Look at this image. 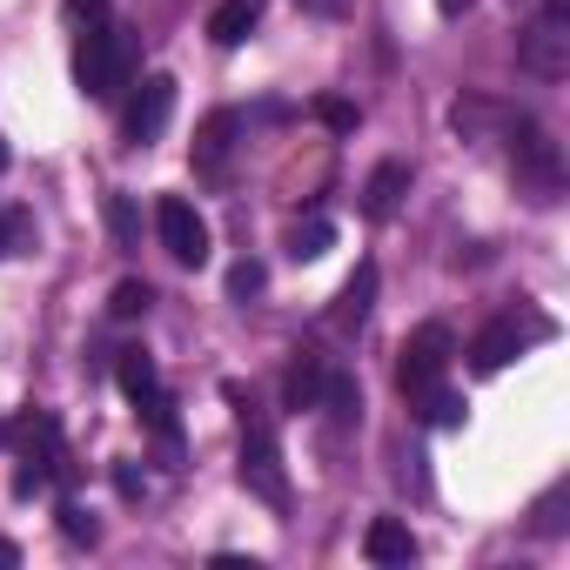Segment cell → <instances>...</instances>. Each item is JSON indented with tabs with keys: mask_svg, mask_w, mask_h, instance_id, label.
I'll list each match as a JSON object with an SVG mask.
<instances>
[{
	"mask_svg": "<svg viewBox=\"0 0 570 570\" xmlns=\"http://www.w3.org/2000/svg\"><path fill=\"white\" fill-rule=\"evenodd\" d=\"M0 443H8V423H0Z\"/></svg>",
	"mask_w": 570,
	"mask_h": 570,
	"instance_id": "obj_34",
	"label": "cell"
},
{
	"mask_svg": "<svg viewBox=\"0 0 570 570\" xmlns=\"http://www.w3.org/2000/svg\"><path fill=\"white\" fill-rule=\"evenodd\" d=\"M235 135H242V115H235V108H215V115L195 128V168H208V175H215V168L228 161Z\"/></svg>",
	"mask_w": 570,
	"mask_h": 570,
	"instance_id": "obj_11",
	"label": "cell"
},
{
	"mask_svg": "<svg viewBox=\"0 0 570 570\" xmlns=\"http://www.w3.org/2000/svg\"><path fill=\"white\" fill-rule=\"evenodd\" d=\"M403 195H410V161H383V168L363 181V215H370V222H390V215L403 208Z\"/></svg>",
	"mask_w": 570,
	"mask_h": 570,
	"instance_id": "obj_10",
	"label": "cell"
},
{
	"mask_svg": "<svg viewBox=\"0 0 570 570\" xmlns=\"http://www.w3.org/2000/svg\"><path fill=\"white\" fill-rule=\"evenodd\" d=\"M68 28H95V21H108V0H68Z\"/></svg>",
	"mask_w": 570,
	"mask_h": 570,
	"instance_id": "obj_29",
	"label": "cell"
},
{
	"mask_svg": "<svg viewBox=\"0 0 570 570\" xmlns=\"http://www.w3.org/2000/svg\"><path fill=\"white\" fill-rule=\"evenodd\" d=\"M128 75H135V35L121 21H95L81 35V48H75V88L88 101H108Z\"/></svg>",
	"mask_w": 570,
	"mask_h": 570,
	"instance_id": "obj_2",
	"label": "cell"
},
{
	"mask_svg": "<svg viewBox=\"0 0 570 570\" xmlns=\"http://www.w3.org/2000/svg\"><path fill=\"white\" fill-rule=\"evenodd\" d=\"M296 8H303V14H316V21H343L356 0H296Z\"/></svg>",
	"mask_w": 570,
	"mask_h": 570,
	"instance_id": "obj_31",
	"label": "cell"
},
{
	"mask_svg": "<svg viewBox=\"0 0 570 570\" xmlns=\"http://www.w3.org/2000/svg\"><path fill=\"white\" fill-rule=\"evenodd\" d=\"M376 282H383L376 262H356V275L343 282V296L330 303V330H336V336H356V330L370 323V309H376Z\"/></svg>",
	"mask_w": 570,
	"mask_h": 570,
	"instance_id": "obj_8",
	"label": "cell"
},
{
	"mask_svg": "<svg viewBox=\"0 0 570 570\" xmlns=\"http://www.w3.org/2000/svg\"><path fill=\"white\" fill-rule=\"evenodd\" d=\"M517 68L537 81H563L570 75V14H537L517 35Z\"/></svg>",
	"mask_w": 570,
	"mask_h": 570,
	"instance_id": "obj_5",
	"label": "cell"
},
{
	"mask_svg": "<svg viewBox=\"0 0 570 570\" xmlns=\"http://www.w3.org/2000/svg\"><path fill=\"white\" fill-rule=\"evenodd\" d=\"M563 523H570V517H563V490H550V497L537 503V537H563Z\"/></svg>",
	"mask_w": 570,
	"mask_h": 570,
	"instance_id": "obj_27",
	"label": "cell"
},
{
	"mask_svg": "<svg viewBox=\"0 0 570 570\" xmlns=\"http://www.w3.org/2000/svg\"><path fill=\"white\" fill-rule=\"evenodd\" d=\"M262 8H268V0H222V8L208 14V41H215V48H242V41L255 35Z\"/></svg>",
	"mask_w": 570,
	"mask_h": 570,
	"instance_id": "obj_13",
	"label": "cell"
},
{
	"mask_svg": "<svg viewBox=\"0 0 570 570\" xmlns=\"http://www.w3.org/2000/svg\"><path fill=\"white\" fill-rule=\"evenodd\" d=\"M55 517H61V537H68V543H95V537H101V523H95L81 503H61Z\"/></svg>",
	"mask_w": 570,
	"mask_h": 570,
	"instance_id": "obj_25",
	"label": "cell"
},
{
	"mask_svg": "<svg viewBox=\"0 0 570 570\" xmlns=\"http://www.w3.org/2000/svg\"><path fill=\"white\" fill-rule=\"evenodd\" d=\"M503 141H510V168L530 188V202H557L563 195V148H557V135L543 121H530V115H510Z\"/></svg>",
	"mask_w": 570,
	"mask_h": 570,
	"instance_id": "obj_3",
	"label": "cell"
},
{
	"mask_svg": "<svg viewBox=\"0 0 570 570\" xmlns=\"http://www.w3.org/2000/svg\"><path fill=\"white\" fill-rule=\"evenodd\" d=\"M108 235H115V248H141V208H135V195H108Z\"/></svg>",
	"mask_w": 570,
	"mask_h": 570,
	"instance_id": "obj_18",
	"label": "cell"
},
{
	"mask_svg": "<svg viewBox=\"0 0 570 570\" xmlns=\"http://www.w3.org/2000/svg\"><path fill=\"white\" fill-rule=\"evenodd\" d=\"M262 289H268V268H262L255 255H242V262L228 268V296H235V303H248V296H262Z\"/></svg>",
	"mask_w": 570,
	"mask_h": 570,
	"instance_id": "obj_24",
	"label": "cell"
},
{
	"mask_svg": "<svg viewBox=\"0 0 570 570\" xmlns=\"http://www.w3.org/2000/svg\"><path fill=\"white\" fill-rule=\"evenodd\" d=\"M416 410H423V423H430V430H456V423H463V410H470V403H463V396H456V390H443V383H436V390H430V396H423V403H416Z\"/></svg>",
	"mask_w": 570,
	"mask_h": 570,
	"instance_id": "obj_22",
	"label": "cell"
},
{
	"mask_svg": "<svg viewBox=\"0 0 570 570\" xmlns=\"http://www.w3.org/2000/svg\"><path fill=\"white\" fill-rule=\"evenodd\" d=\"M155 235H161V248H168L181 268H202V262H208V222H202V208H195L188 195H161V202H155Z\"/></svg>",
	"mask_w": 570,
	"mask_h": 570,
	"instance_id": "obj_6",
	"label": "cell"
},
{
	"mask_svg": "<svg viewBox=\"0 0 570 570\" xmlns=\"http://www.w3.org/2000/svg\"><path fill=\"white\" fill-rule=\"evenodd\" d=\"M115 490H121V497L135 503V497H148V476H141L135 463H115Z\"/></svg>",
	"mask_w": 570,
	"mask_h": 570,
	"instance_id": "obj_30",
	"label": "cell"
},
{
	"mask_svg": "<svg viewBox=\"0 0 570 570\" xmlns=\"http://www.w3.org/2000/svg\"><path fill=\"white\" fill-rule=\"evenodd\" d=\"M470 8H476V0H436V14H443V21H463Z\"/></svg>",
	"mask_w": 570,
	"mask_h": 570,
	"instance_id": "obj_32",
	"label": "cell"
},
{
	"mask_svg": "<svg viewBox=\"0 0 570 570\" xmlns=\"http://www.w3.org/2000/svg\"><path fill=\"white\" fill-rule=\"evenodd\" d=\"M363 557L370 563H416V537H410V523H396V517H376L370 530H363Z\"/></svg>",
	"mask_w": 570,
	"mask_h": 570,
	"instance_id": "obj_12",
	"label": "cell"
},
{
	"mask_svg": "<svg viewBox=\"0 0 570 570\" xmlns=\"http://www.w3.org/2000/svg\"><path fill=\"white\" fill-rule=\"evenodd\" d=\"M517 350H523V330H517V323L503 316V323H490V330H483V336L470 343V370H476V376H497V370H503V363H510Z\"/></svg>",
	"mask_w": 570,
	"mask_h": 570,
	"instance_id": "obj_14",
	"label": "cell"
},
{
	"mask_svg": "<svg viewBox=\"0 0 570 570\" xmlns=\"http://www.w3.org/2000/svg\"><path fill=\"white\" fill-rule=\"evenodd\" d=\"M168 115H175V75H148V81L135 88L128 115H121V141H128V148H148V141H161Z\"/></svg>",
	"mask_w": 570,
	"mask_h": 570,
	"instance_id": "obj_7",
	"label": "cell"
},
{
	"mask_svg": "<svg viewBox=\"0 0 570 570\" xmlns=\"http://www.w3.org/2000/svg\"><path fill=\"white\" fill-rule=\"evenodd\" d=\"M450 356H456V336H450L443 323H423V330L403 343V363H396V390H403L410 403H423V396L443 383Z\"/></svg>",
	"mask_w": 570,
	"mask_h": 570,
	"instance_id": "obj_4",
	"label": "cell"
},
{
	"mask_svg": "<svg viewBox=\"0 0 570 570\" xmlns=\"http://www.w3.org/2000/svg\"><path fill=\"white\" fill-rule=\"evenodd\" d=\"M148 309H155V289H148V282H135V275L115 282V296H108V316H115V323H135V316H148Z\"/></svg>",
	"mask_w": 570,
	"mask_h": 570,
	"instance_id": "obj_20",
	"label": "cell"
},
{
	"mask_svg": "<svg viewBox=\"0 0 570 570\" xmlns=\"http://www.w3.org/2000/svg\"><path fill=\"white\" fill-rule=\"evenodd\" d=\"M330 248H336V222H330V215H309V222L289 228V255H296V262H316V255H330Z\"/></svg>",
	"mask_w": 570,
	"mask_h": 570,
	"instance_id": "obj_16",
	"label": "cell"
},
{
	"mask_svg": "<svg viewBox=\"0 0 570 570\" xmlns=\"http://www.w3.org/2000/svg\"><path fill=\"white\" fill-rule=\"evenodd\" d=\"M450 128H456L463 141H497V135L510 128V108L490 101V95H456V101H450Z\"/></svg>",
	"mask_w": 570,
	"mask_h": 570,
	"instance_id": "obj_9",
	"label": "cell"
},
{
	"mask_svg": "<svg viewBox=\"0 0 570 570\" xmlns=\"http://www.w3.org/2000/svg\"><path fill=\"white\" fill-rule=\"evenodd\" d=\"M309 115H316L330 135H356V128H363V108H356V101H343V95H323Z\"/></svg>",
	"mask_w": 570,
	"mask_h": 570,
	"instance_id": "obj_23",
	"label": "cell"
},
{
	"mask_svg": "<svg viewBox=\"0 0 570 570\" xmlns=\"http://www.w3.org/2000/svg\"><path fill=\"white\" fill-rule=\"evenodd\" d=\"M28 235H35V222H28L21 208H0V255H14Z\"/></svg>",
	"mask_w": 570,
	"mask_h": 570,
	"instance_id": "obj_26",
	"label": "cell"
},
{
	"mask_svg": "<svg viewBox=\"0 0 570 570\" xmlns=\"http://www.w3.org/2000/svg\"><path fill=\"white\" fill-rule=\"evenodd\" d=\"M135 410H141V423H148V430H155V436H161V443L175 450V436H181V423H175V403H168V390L155 383L148 396H135Z\"/></svg>",
	"mask_w": 570,
	"mask_h": 570,
	"instance_id": "obj_19",
	"label": "cell"
},
{
	"mask_svg": "<svg viewBox=\"0 0 570 570\" xmlns=\"http://www.w3.org/2000/svg\"><path fill=\"white\" fill-rule=\"evenodd\" d=\"M48 483H55V476H48V470H41V463H35V456H28V463H21V470H14V497H41V490H48Z\"/></svg>",
	"mask_w": 570,
	"mask_h": 570,
	"instance_id": "obj_28",
	"label": "cell"
},
{
	"mask_svg": "<svg viewBox=\"0 0 570 570\" xmlns=\"http://www.w3.org/2000/svg\"><path fill=\"white\" fill-rule=\"evenodd\" d=\"M316 410H330L336 423H356V416H363V390H356V376L330 370V383H323V403H316Z\"/></svg>",
	"mask_w": 570,
	"mask_h": 570,
	"instance_id": "obj_17",
	"label": "cell"
},
{
	"mask_svg": "<svg viewBox=\"0 0 570 570\" xmlns=\"http://www.w3.org/2000/svg\"><path fill=\"white\" fill-rule=\"evenodd\" d=\"M228 396L242 403V450H235V476L248 497H262L268 510H289V463H282V443H275V423L228 383Z\"/></svg>",
	"mask_w": 570,
	"mask_h": 570,
	"instance_id": "obj_1",
	"label": "cell"
},
{
	"mask_svg": "<svg viewBox=\"0 0 570 570\" xmlns=\"http://www.w3.org/2000/svg\"><path fill=\"white\" fill-rule=\"evenodd\" d=\"M323 383H330L323 356H296L289 363V383H282V403H289V410H316L323 403Z\"/></svg>",
	"mask_w": 570,
	"mask_h": 570,
	"instance_id": "obj_15",
	"label": "cell"
},
{
	"mask_svg": "<svg viewBox=\"0 0 570 570\" xmlns=\"http://www.w3.org/2000/svg\"><path fill=\"white\" fill-rule=\"evenodd\" d=\"M115 383H121V390H128V403H135V396H148V390H155V363H148L141 350H121V356H115Z\"/></svg>",
	"mask_w": 570,
	"mask_h": 570,
	"instance_id": "obj_21",
	"label": "cell"
},
{
	"mask_svg": "<svg viewBox=\"0 0 570 570\" xmlns=\"http://www.w3.org/2000/svg\"><path fill=\"white\" fill-rule=\"evenodd\" d=\"M8 161H14V155H8V135H0V175H8Z\"/></svg>",
	"mask_w": 570,
	"mask_h": 570,
	"instance_id": "obj_33",
	"label": "cell"
}]
</instances>
